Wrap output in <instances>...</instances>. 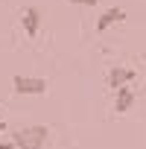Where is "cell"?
Listing matches in <instances>:
<instances>
[{"label":"cell","instance_id":"obj_1","mask_svg":"<svg viewBox=\"0 0 146 149\" xmlns=\"http://www.w3.org/2000/svg\"><path fill=\"white\" fill-rule=\"evenodd\" d=\"M12 140L18 149H44L50 140V129L47 126H24V129L12 132Z\"/></svg>","mask_w":146,"mask_h":149},{"label":"cell","instance_id":"obj_2","mask_svg":"<svg viewBox=\"0 0 146 149\" xmlns=\"http://www.w3.org/2000/svg\"><path fill=\"white\" fill-rule=\"evenodd\" d=\"M12 91L26 94V97H38V94H47V79H41V76H15Z\"/></svg>","mask_w":146,"mask_h":149},{"label":"cell","instance_id":"obj_3","mask_svg":"<svg viewBox=\"0 0 146 149\" xmlns=\"http://www.w3.org/2000/svg\"><path fill=\"white\" fill-rule=\"evenodd\" d=\"M21 24H24V32H26L29 38H35L38 29H41V9H38V6H26V9L21 12Z\"/></svg>","mask_w":146,"mask_h":149},{"label":"cell","instance_id":"obj_4","mask_svg":"<svg viewBox=\"0 0 146 149\" xmlns=\"http://www.w3.org/2000/svg\"><path fill=\"white\" fill-rule=\"evenodd\" d=\"M120 21H126V9H120V6H111V9H105L99 18H97V32H105V29H111L114 24H120Z\"/></svg>","mask_w":146,"mask_h":149},{"label":"cell","instance_id":"obj_5","mask_svg":"<svg viewBox=\"0 0 146 149\" xmlns=\"http://www.w3.org/2000/svg\"><path fill=\"white\" fill-rule=\"evenodd\" d=\"M134 76H137V73H134L131 67H111V70H108V85H111V88H123V85H129Z\"/></svg>","mask_w":146,"mask_h":149},{"label":"cell","instance_id":"obj_6","mask_svg":"<svg viewBox=\"0 0 146 149\" xmlns=\"http://www.w3.org/2000/svg\"><path fill=\"white\" fill-rule=\"evenodd\" d=\"M131 105H134V94H131V91H129L126 85H123V88H117V100H114V111H117V114H126V111H129Z\"/></svg>","mask_w":146,"mask_h":149},{"label":"cell","instance_id":"obj_7","mask_svg":"<svg viewBox=\"0 0 146 149\" xmlns=\"http://www.w3.org/2000/svg\"><path fill=\"white\" fill-rule=\"evenodd\" d=\"M67 3H73V6H94L97 0H67Z\"/></svg>","mask_w":146,"mask_h":149},{"label":"cell","instance_id":"obj_8","mask_svg":"<svg viewBox=\"0 0 146 149\" xmlns=\"http://www.w3.org/2000/svg\"><path fill=\"white\" fill-rule=\"evenodd\" d=\"M0 149H18L15 140H0Z\"/></svg>","mask_w":146,"mask_h":149},{"label":"cell","instance_id":"obj_9","mask_svg":"<svg viewBox=\"0 0 146 149\" xmlns=\"http://www.w3.org/2000/svg\"><path fill=\"white\" fill-rule=\"evenodd\" d=\"M3 129H6V123H3V117H0V132H3Z\"/></svg>","mask_w":146,"mask_h":149}]
</instances>
